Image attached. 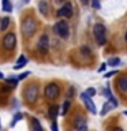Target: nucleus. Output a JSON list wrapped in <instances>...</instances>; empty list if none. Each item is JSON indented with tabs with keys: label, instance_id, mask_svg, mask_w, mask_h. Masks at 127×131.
Listing matches in <instances>:
<instances>
[{
	"label": "nucleus",
	"instance_id": "obj_3",
	"mask_svg": "<svg viewBox=\"0 0 127 131\" xmlns=\"http://www.w3.org/2000/svg\"><path fill=\"white\" fill-rule=\"evenodd\" d=\"M37 29V25H36V19L33 18H26L22 23V31H23V36L25 37H31L34 34Z\"/></svg>",
	"mask_w": 127,
	"mask_h": 131
},
{
	"label": "nucleus",
	"instance_id": "obj_6",
	"mask_svg": "<svg viewBox=\"0 0 127 131\" xmlns=\"http://www.w3.org/2000/svg\"><path fill=\"white\" fill-rule=\"evenodd\" d=\"M15 44H16V37L14 33H7L3 38V47L6 51H12L15 48Z\"/></svg>",
	"mask_w": 127,
	"mask_h": 131
},
{
	"label": "nucleus",
	"instance_id": "obj_32",
	"mask_svg": "<svg viewBox=\"0 0 127 131\" xmlns=\"http://www.w3.org/2000/svg\"><path fill=\"white\" fill-rule=\"evenodd\" d=\"M3 78H4V75H3L2 72H0V79H3Z\"/></svg>",
	"mask_w": 127,
	"mask_h": 131
},
{
	"label": "nucleus",
	"instance_id": "obj_16",
	"mask_svg": "<svg viewBox=\"0 0 127 131\" xmlns=\"http://www.w3.org/2000/svg\"><path fill=\"white\" fill-rule=\"evenodd\" d=\"M38 8H40V11L43 12L44 15L48 14V4L45 3V2H40V3H38Z\"/></svg>",
	"mask_w": 127,
	"mask_h": 131
},
{
	"label": "nucleus",
	"instance_id": "obj_22",
	"mask_svg": "<svg viewBox=\"0 0 127 131\" xmlns=\"http://www.w3.org/2000/svg\"><path fill=\"white\" fill-rule=\"evenodd\" d=\"M22 117H23V115H22V113H16V115H15V117H14V120H12V123H11V127H12V126H15V123L18 122V120H20Z\"/></svg>",
	"mask_w": 127,
	"mask_h": 131
},
{
	"label": "nucleus",
	"instance_id": "obj_26",
	"mask_svg": "<svg viewBox=\"0 0 127 131\" xmlns=\"http://www.w3.org/2000/svg\"><path fill=\"white\" fill-rule=\"evenodd\" d=\"M74 96V88H70L68 89V93H67V98H71Z\"/></svg>",
	"mask_w": 127,
	"mask_h": 131
},
{
	"label": "nucleus",
	"instance_id": "obj_10",
	"mask_svg": "<svg viewBox=\"0 0 127 131\" xmlns=\"http://www.w3.org/2000/svg\"><path fill=\"white\" fill-rule=\"evenodd\" d=\"M74 124H75L77 131H88V126H86L85 117H82V116L75 117V122H74Z\"/></svg>",
	"mask_w": 127,
	"mask_h": 131
},
{
	"label": "nucleus",
	"instance_id": "obj_18",
	"mask_svg": "<svg viewBox=\"0 0 127 131\" xmlns=\"http://www.w3.org/2000/svg\"><path fill=\"white\" fill-rule=\"evenodd\" d=\"M3 10L4 11H7V12H11L12 11V6L10 4V2H8V0H3Z\"/></svg>",
	"mask_w": 127,
	"mask_h": 131
},
{
	"label": "nucleus",
	"instance_id": "obj_15",
	"mask_svg": "<svg viewBox=\"0 0 127 131\" xmlns=\"http://www.w3.org/2000/svg\"><path fill=\"white\" fill-rule=\"evenodd\" d=\"M8 25H10V18H3L2 19V23H0V31H4L8 27Z\"/></svg>",
	"mask_w": 127,
	"mask_h": 131
},
{
	"label": "nucleus",
	"instance_id": "obj_21",
	"mask_svg": "<svg viewBox=\"0 0 127 131\" xmlns=\"http://www.w3.org/2000/svg\"><path fill=\"white\" fill-rule=\"evenodd\" d=\"M68 108H70V101H64V104H63V109H61V115H66L68 112Z\"/></svg>",
	"mask_w": 127,
	"mask_h": 131
},
{
	"label": "nucleus",
	"instance_id": "obj_2",
	"mask_svg": "<svg viewBox=\"0 0 127 131\" xmlns=\"http://www.w3.org/2000/svg\"><path fill=\"white\" fill-rule=\"evenodd\" d=\"M23 96H25V101L27 104H33L38 98V88L36 85H27L23 92Z\"/></svg>",
	"mask_w": 127,
	"mask_h": 131
},
{
	"label": "nucleus",
	"instance_id": "obj_28",
	"mask_svg": "<svg viewBox=\"0 0 127 131\" xmlns=\"http://www.w3.org/2000/svg\"><path fill=\"white\" fill-rule=\"evenodd\" d=\"M105 68H107V63H102V64H101V67L98 68V72H102Z\"/></svg>",
	"mask_w": 127,
	"mask_h": 131
},
{
	"label": "nucleus",
	"instance_id": "obj_5",
	"mask_svg": "<svg viewBox=\"0 0 127 131\" xmlns=\"http://www.w3.org/2000/svg\"><path fill=\"white\" fill-rule=\"evenodd\" d=\"M45 97L49 98V100H56L59 97V93H60V89L56 83H49L47 88H45Z\"/></svg>",
	"mask_w": 127,
	"mask_h": 131
},
{
	"label": "nucleus",
	"instance_id": "obj_34",
	"mask_svg": "<svg viewBox=\"0 0 127 131\" xmlns=\"http://www.w3.org/2000/svg\"><path fill=\"white\" fill-rule=\"evenodd\" d=\"M124 115H126V116H127V111H124Z\"/></svg>",
	"mask_w": 127,
	"mask_h": 131
},
{
	"label": "nucleus",
	"instance_id": "obj_19",
	"mask_svg": "<svg viewBox=\"0 0 127 131\" xmlns=\"http://www.w3.org/2000/svg\"><path fill=\"white\" fill-rule=\"evenodd\" d=\"M33 130L34 131H43V127H41L40 122L37 119H33Z\"/></svg>",
	"mask_w": 127,
	"mask_h": 131
},
{
	"label": "nucleus",
	"instance_id": "obj_31",
	"mask_svg": "<svg viewBox=\"0 0 127 131\" xmlns=\"http://www.w3.org/2000/svg\"><path fill=\"white\" fill-rule=\"evenodd\" d=\"M112 131H123V130H122V128H120V127H116V128H113V130H112Z\"/></svg>",
	"mask_w": 127,
	"mask_h": 131
},
{
	"label": "nucleus",
	"instance_id": "obj_24",
	"mask_svg": "<svg viewBox=\"0 0 127 131\" xmlns=\"http://www.w3.org/2000/svg\"><path fill=\"white\" fill-rule=\"evenodd\" d=\"M27 75H30V72H29V71H26V72H23V74H20V75H18V78H16V79H18V81L25 79V78H26Z\"/></svg>",
	"mask_w": 127,
	"mask_h": 131
},
{
	"label": "nucleus",
	"instance_id": "obj_8",
	"mask_svg": "<svg viewBox=\"0 0 127 131\" xmlns=\"http://www.w3.org/2000/svg\"><path fill=\"white\" fill-rule=\"evenodd\" d=\"M116 86H118V90L122 94H127V75L119 77L118 82H116Z\"/></svg>",
	"mask_w": 127,
	"mask_h": 131
},
{
	"label": "nucleus",
	"instance_id": "obj_17",
	"mask_svg": "<svg viewBox=\"0 0 127 131\" xmlns=\"http://www.w3.org/2000/svg\"><path fill=\"white\" fill-rule=\"evenodd\" d=\"M119 63H120V59H119V57H111V59L108 60V63H107V66L115 67V66H118Z\"/></svg>",
	"mask_w": 127,
	"mask_h": 131
},
{
	"label": "nucleus",
	"instance_id": "obj_4",
	"mask_svg": "<svg viewBox=\"0 0 127 131\" xmlns=\"http://www.w3.org/2000/svg\"><path fill=\"white\" fill-rule=\"evenodd\" d=\"M53 31H55L56 36H59L60 38H67L68 34H70L68 23L66 22V20H60V22H57L55 26H53Z\"/></svg>",
	"mask_w": 127,
	"mask_h": 131
},
{
	"label": "nucleus",
	"instance_id": "obj_20",
	"mask_svg": "<svg viewBox=\"0 0 127 131\" xmlns=\"http://www.w3.org/2000/svg\"><path fill=\"white\" fill-rule=\"evenodd\" d=\"M111 108H112V105H111L109 102H105L104 106H102V111H101V115H102V116H104L105 113H108L109 111H111Z\"/></svg>",
	"mask_w": 127,
	"mask_h": 131
},
{
	"label": "nucleus",
	"instance_id": "obj_25",
	"mask_svg": "<svg viewBox=\"0 0 127 131\" xmlns=\"http://www.w3.org/2000/svg\"><path fill=\"white\" fill-rule=\"evenodd\" d=\"M118 71H111V72H105V78H111V77H113V75H116Z\"/></svg>",
	"mask_w": 127,
	"mask_h": 131
},
{
	"label": "nucleus",
	"instance_id": "obj_7",
	"mask_svg": "<svg viewBox=\"0 0 127 131\" xmlns=\"http://www.w3.org/2000/svg\"><path fill=\"white\" fill-rule=\"evenodd\" d=\"M72 14H74V10H72L71 3H66L64 6L57 11V16H64V18H71Z\"/></svg>",
	"mask_w": 127,
	"mask_h": 131
},
{
	"label": "nucleus",
	"instance_id": "obj_13",
	"mask_svg": "<svg viewBox=\"0 0 127 131\" xmlns=\"http://www.w3.org/2000/svg\"><path fill=\"white\" fill-rule=\"evenodd\" d=\"M48 115H49V117H51L52 120H56L57 115H59V106H57V105H52V106H49V109H48Z\"/></svg>",
	"mask_w": 127,
	"mask_h": 131
},
{
	"label": "nucleus",
	"instance_id": "obj_11",
	"mask_svg": "<svg viewBox=\"0 0 127 131\" xmlns=\"http://www.w3.org/2000/svg\"><path fill=\"white\" fill-rule=\"evenodd\" d=\"M81 98L83 100V102L86 104V106H88V109L92 113H96V105H94V102L92 101V98H90L89 96H86L85 93L81 94Z\"/></svg>",
	"mask_w": 127,
	"mask_h": 131
},
{
	"label": "nucleus",
	"instance_id": "obj_1",
	"mask_svg": "<svg viewBox=\"0 0 127 131\" xmlns=\"http://www.w3.org/2000/svg\"><path fill=\"white\" fill-rule=\"evenodd\" d=\"M93 34H94V38H96L98 45H104L105 44V41H107V30H105L104 25H101V23L94 25Z\"/></svg>",
	"mask_w": 127,
	"mask_h": 131
},
{
	"label": "nucleus",
	"instance_id": "obj_12",
	"mask_svg": "<svg viewBox=\"0 0 127 131\" xmlns=\"http://www.w3.org/2000/svg\"><path fill=\"white\" fill-rule=\"evenodd\" d=\"M104 94H105L107 97H108L109 104L112 105V106H118V105H119V102L116 101V98H115V97L112 96V93H111V90H109L108 88H105V89H104Z\"/></svg>",
	"mask_w": 127,
	"mask_h": 131
},
{
	"label": "nucleus",
	"instance_id": "obj_9",
	"mask_svg": "<svg viewBox=\"0 0 127 131\" xmlns=\"http://www.w3.org/2000/svg\"><path fill=\"white\" fill-rule=\"evenodd\" d=\"M49 40H48V36L47 34H43L40 37V40H38V49H40V52L41 53H47V51H48V47H49Z\"/></svg>",
	"mask_w": 127,
	"mask_h": 131
},
{
	"label": "nucleus",
	"instance_id": "obj_30",
	"mask_svg": "<svg viewBox=\"0 0 127 131\" xmlns=\"http://www.w3.org/2000/svg\"><path fill=\"white\" fill-rule=\"evenodd\" d=\"M7 82H8V83H12V85H16V83H18V79H7Z\"/></svg>",
	"mask_w": 127,
	"mask_h": 131
},
{
	"label": "nucleus",
	"instance_id": "obj_23",
	"mask_svg": "<svg viewBox=\"0 0 127 131\" xmlns=\"http://www.w3.org/2000/svg\"><path fill=\"white\" fill-rule=\"evenodd\" d=\"M85 94H86V96H89V97H92V96H94V94H96V89L89 88V89L85 92Z\"/></svg>",
	"mask_w": 127,
	"mask_h": 131
},
{
	"label": "nucleus",
	"instance_id": "obj_14",
	"mask_svg": "<svg viewBox=\"0 0 127 131\" xmlns=\"http://www.w3.org/2000/svg\"><path fill=\"white\" fill-rule=\"evenodd\" d=\"M26 63H27V59H26L25 56H20L19 59H18V61H16V64L14 66V68H15V70H19V68H22Z\"/></svg>",
	"mask_w": 127,
	"mask_h": 131
},
{
	"label": "nucleus",
	"instance_id": "obj_33",
	"mask_svg": "<svg viewBox=\"0 0 127 131\" xmlns=\"http://www.w3.org/2000/svg\"><path fill=\"white\" fill-rule=\"evenodd\" d=\"M124 38H126V41H127V31H126V34H124Z\"/></svg>",
	"mask_w": 127,
	"mask_h": 131
},
{
	"label": "nucleus",
	"instance_id": "obj_27",
	"mask_svg": "<svg viewBox=\"0 0 127 131\" xmlns=\"http://www.w3.org/2000/svg\"><path fill=\"white\" fill-rule=\"evenodd\" d=\"M92 6H93V8H100V7H101L100 3L96 2V0H94V2H92Z\"/></svg>",
	"mask_w": 127,
	"mask_h": 131
},
{
	"label": "nucleus",
	"instance_id": "obj_29",
	"mask_svg": "<svg viewBox=\"0 0 127 131\" xmlns=\"http://www.w3.org/2000/svg\"><path fill=\"white\" fill-rule=\"evenodd\" d=\"M51 128H52V131H59V130H57V124H56V122H53V123H52Z\"/></svg>",
	"mask_w": 127,
	"mask_h": 131
}]
</instances>
